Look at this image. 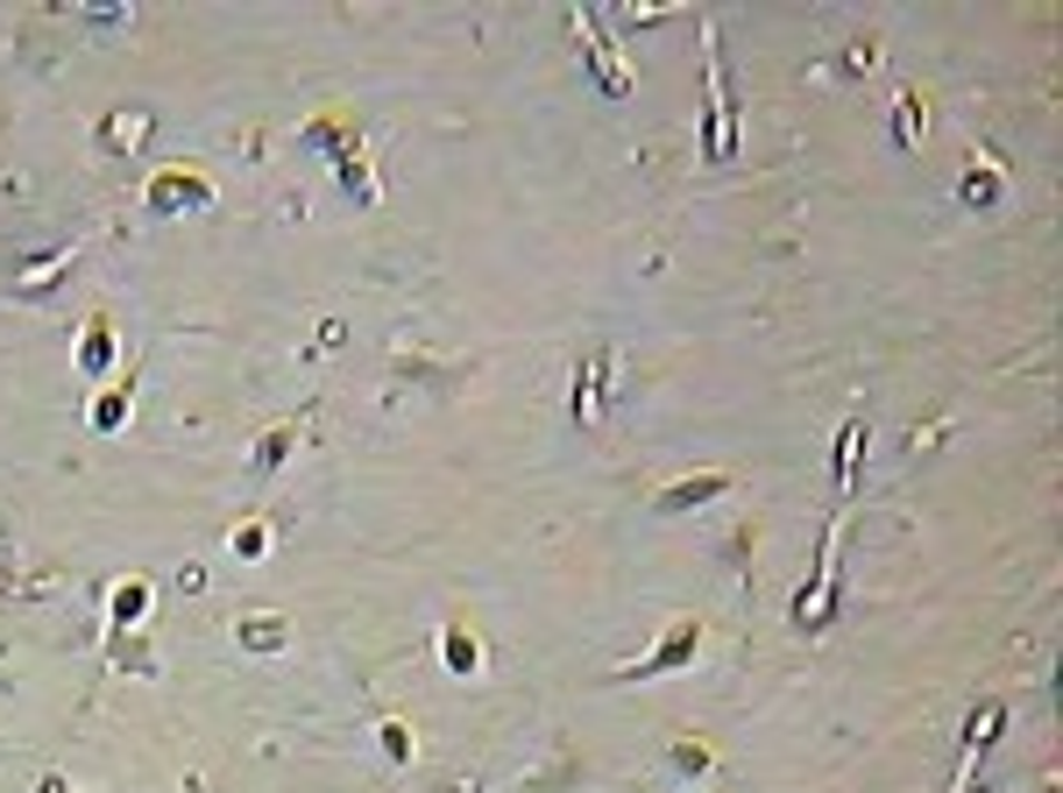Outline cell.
I'll use <instances>...</instances> for the list:
<instances>
[{
  "mask_svg": "<svg viewBox=\"0 0 1063 793\" xmlns=\"http://www.w3.org/2000/svg\"><path fill=\"white\" fill-rule=\"evenodd\" d=\"M829 595H837V525H829V538H823V559H816V582H808V588L795 595V624H801V631H816L823 616H829Z\"/></svg>",
  "mask_w": 1063,
  "mask_h": 793,
  "instance_id": "obj_1",
  "label": "cell"
},
{
  "mask_svg": "<svg viewBox=\"0 0 1063 793\" xmlns=\"http://www.w3.org/2000/svg\"><path fill=\"white\" fill-rule=\"evenodd\" d=\"M709 50V163L730 157V107H724V65H717V29H702Z\"/></svg>",
  "mask_w": 1063,
  "mask_h": 793,
  "instance_id": "obj_2",
  "label": "cell"
},
{
  "mask_svg": "<svg viewBox=\"0 0 1063 793\" xmlns=\"http://www.w3.org/2000/svg\"><path fill=\"white\" fill-rule=\"evenodd\" d=\"M688 652H695V624H673V637H667V645L652 652V660H638V666L624 673V681H646V673H667V666H681Z\"/></svg>",
  "mask_w": 1063,
  "mask_h": 793,
  "instance_id": "obj_3",
  "label": "cell"
},
{
  "mask_svg": "<svg viewBox=\"0 0 1063 793\" xmlns=\"http://www.w3.org/2000/svg\"><path fill=\"white\" fill-rule=\"evenodd\" d=\"M1000 723H1007V708H1000V702H985V708L972 715V730H964V772H972V765L985 759V744H993V730H1000Z\"/></svg>",
  "mask_w": 1063,
  "mask_h": 793,
  "instance_id": "obj_4",
  "label": "cell"
},
{
  "mask_svg": "<svg viewBox=\"0 0 1063 793\" xmlns=\"http://www.w3.org/2000/svg\"><path fill=\"white\" fill-rule=\"evenodd\" d=\"M730 489V475H695V482H673V489L660 496V511H688V503H702V496H724Z\"/></svg>",
  "mask_w": 1063,
  "mask_h": 793,
  "instance_id": "obj_5",
  "label": "cell"
},
{
  "mask_svg": "<svg viewBox=\"0 0 1063 793\" xmlns=\"http://www.w3.org/2000/svg\"><path fill=\"white\" fill-rule=\"evenodd\" d=\"M43 793H65V780H43Z\"/></svg>",
  "mask_w": 1063,
  "mask_h": 793,
  "instance_id": "obj_6",
  "label": "cell"
}]
</instances>
